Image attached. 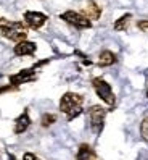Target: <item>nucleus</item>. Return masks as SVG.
<instances>
[{"mask_svg":"<svg viewBox=\"0 0 148 160\" xmlns=\"http://www.w3.org/2000/svg\"><path fill=\"white\" fill-rule=\"evenodd\" d=\"M23 20H24V24L27 26V29H40V28L47 23L49 16L45 13H40V12H24L23 15Z\"/></svg>","mask_w":148,"mask_h":160,"instance_id":"obj_6","label":"nucleus"},{"mask_svg":"<svg viewBox=\"0 0 148 160\" xmlns=\"http://www.w3.org/2000/svg\"><path fill=\"white\" fill-rule=\"evenodd\" d=\"M60 20H63L64 23H68L69 26L76 28V29H90L92 28V21L89 18H86L82 13L74 12V10H66L60 15Z\"/></svg>","mask_w":148,"mask_h":160,"instance_id":"obj_5","label":"nucleus"},{"mask_svg":"<svg viewBox=\"0 0 148 160\" xmlns=\"http://www.w3.org/2000/svg\"><path fill=\"white\" fill-rule=\"evenodd\" d=\"M105 117H106V108L101 105H92L87 110V123L95 136H100L105 128Z\"/></svg>","mask_w":148,"mask_h":160,"instance_id":"obj_3","label":"nucleus"},{"mask_svg":"<svg viewBox=\"0 0 148 160\" xmlns=\"http://www.w3.org/2000/svg\"><path fill=\"white\" fill-rule=\"evenodd\" d=\"M31 126V117L27 113V110H24L23 113L15 120V126H13V131L15 134H23L27 131V128Z\"/></svg>","mask_w":148,"mask_h":160,"instance_id":"obj_10","label":"nucleus"},{"mask_svg":"<svg viewBox=\"0 0 148 160\" xmlns=\"http://www.w3.org/2000/svg\"><path fill=\"white\" fill-rule=\"evenodd\" d=\"M82 103H84V97L76 92H64L63 97L60 99V110L61 113L66 115L68 121H72L82 113Z\"/></svg>","mask_w":148,"mask_h":160,"instance_id":"obj_1","label":"nucleus"},{"mask_svg":"<svg viewBox=\"0 0 148 160\" xmlns=\"http://www.w3.org/2000/svg\"><path fill=\"white\" fill-rule=\"evenodd\" d=\"M53 123H57V115H55V113H44V115H42L40 125H42L44 128H49V126H52Z\"/></svg>","mask_w":148,"mask_h":160,"instance_id":"obj_14","label":"nucleus"},{"mask_svg":"<svg viewBox=\"0 0 148 160\" xmlns=\"http://www.w3.org/2000/svg\"><path fill=\"white\" fill-rule=\"evenodd\" d=\"M118 62V57H116V53L114 52H111V50H101L100 55H98V67L101 68H105V67H111V65H114Z\"/></svg>","mask_w":148,"mask_h":160,"instance_id":"obj_12","label":"nucleus"},{"mask_svg":"<svg viewBox=\"0 0 148 160\" xmlns=\"http://www.w3.org/2000/svg\"><path fill=\"white\" fill-rule=\"evenodd\" d=\"M82 15H84L86 18H89V20H100L101 16V7L94 2V0H87L84 8H82Z\"/></svg>","mask_w":148,"mask_h":160,"instance_id":"obj_9","label":"nucleus"},{"mask_svg":"<svg viewBox=\"0 0 148 160\" xmlns=\"http://www.w3.org/2000/svg\"><path fill=\"white\" fill-rule=\"evenodd\" d=\"M35 79V68H26V70H21L18 71L16 74H12L10 76V84L13 88L20 86V84H24V82H29V81H34Z\"/></svg>","mask_w":148,"mask_h":160,"instance_id":"obj_7","label":"nucleus"},{"mask_svg":"<svg viewBox=\"0 0 148 160\" xmlns=\"http://www.w3.org/2000/svg\"><path fill=\"white\" fill-rule=\"evenodd\" d=\"M146 97H148V89H146Z\"/></svg>","mask_w":148,"mask_h":160,"instance_id":"obj_18","label":"nucleus"},{"mask_svg":"<svg viewBox=\"0 0 148 160\" xmlns=\"http://www.w3.org/2000/svg\"><path fill=\"white\" fill-rule=\"evenodd\" d=\"M137 28L142 32H148V20H138L137 21Z\"/></svg>","mask_w":148,"mask_h":160,"instance_id":"obj_16","label":"nucleus"},{"mask_svg":"<svg viewBox=\"0 0 148 160\" xmlns=\"http://www.w3.org/2000/svg\"><path fill=\"white\" fill-rule=\"evenodd\" d=\"M131 18H132L131 13H126V15H123L121 18H118L116 23H114V31H121V32L127 31L129 23H131Z\"/></svg>","mask_w":148,"mask_h":160,"instance_id":"obj_13","label":"nucleus"},{"mask_svg":"<svg viewBox=\"0 0 148 160\" xmlns=\"http://www.w3.org/2000/svg\"><path fill=\"white\" fill-rule=\"evenodd\" d=\"M0 34L5 39L13 41V42H23L27 41V26L24 21H7V20H0Z\"/></svg>","mask_w":148,"mask_h":160,"instance_id":"obj_2","label":"nucleus"},{"mask_svg":"<svg viewBox=\"0 0 148 160\" xmlns=\"http://www.w3.org/2000/svg\"><path fill=\"white\" fill-rule=\"evenodd\" d=\"M76 160H98V157L90 144H81L76 154Z\"/></svg>","mask_w":148,"mask_h":160,"instance_id":"obj_11","label":"nucleus"},{"mask_svg":"<svg viewBox=\"0 0 148 160\" xmlns=\"http://www.w3.org/2000/svg\"><path fill=\"white\" fill-rule=\"evenodd\" d=\"M140 136L145 142H148V115L143 117L142 123H140Z\"/></svg>","mask_w":148,"mask_h":160,"instance_id":"obj_15","label":"nucleus"},{"mask_svg":"<svg viewBox=\"0 0 148 160\" xmlns=\"http://www.w3.org/2000/svg\"><path fill=\"white\" fill-rule=\"evenodd\" d=\"M37 50V45L32 41H23V42H18L13 49V53L16 57H29V55H34Z\"/></svg>","mask_w":148,"mask_h":160,"instance_id":"obj_8","label":"nucleus"},{"mask_svg":"<svg viewBox=\"0 0 148 160\" xmlns=\"http://www.w3.org/2000/svg\"><path fill=\"white\" fill-rule=\"evenodd\" d=\"M23 160H40V158L37 157L35 154H32V152H26V154L23 155Z\"/></svg>","mask_w":148,"mask_h":160,"instance_id":"obj_17","label":"nucleus"},{"mask_svg":"<svg viewBox=\"0 0 148 160\" xmlns=\"http://www.w3.org/2000/svg\"><path fill=\"white\" fill-rule=\"evenodd\" d=\"M92 88H94L95 94L100 97V100H103V103H106L109 108H113L116 105V96H114V92H113L111 86L103 78H94V79H92Z\"/></svg>","mask_w":148,"mask_h":160,"instance_id":"obj_4","label":"nucleus"}]
</instances>
